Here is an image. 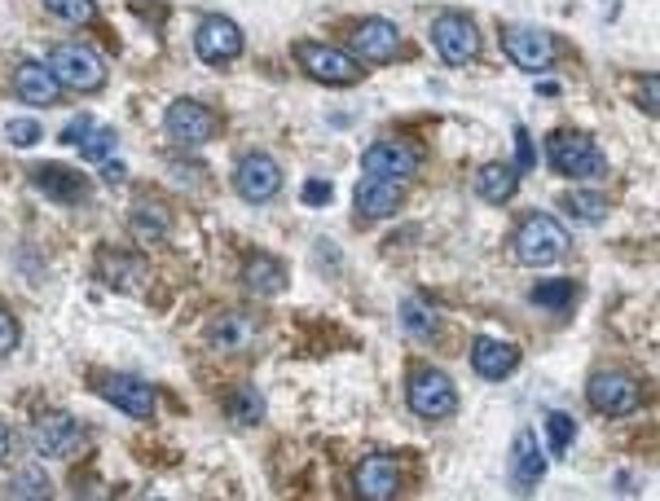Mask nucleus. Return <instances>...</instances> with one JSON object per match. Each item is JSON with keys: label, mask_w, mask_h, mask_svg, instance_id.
<instances>
[{"label": "nucleus", "mask_w": 660, "mask_h": 501, "mask_svg": "<svg viewBox=\"0 0 660 501\" xmlns=\"http://www.w3.org/2000/svg\"><path fill=\"white\" fill-rule=\"evenodd\" d=\"M546 159L568 181H599V176H608V159H603V150L594 146L586 132H555L546 141Z\"/></svg>", "instance_id": "obj_1"}, {"label": "nucleus", "mask_w": 660, "mask_h": 501, "mask_svg": "<svg viewBox=\"0 0 660 501\" xmlns=\"http://www.w3.org/2000/svg\"><path fill=\"white\" fill-rule=\"evenodd\" d=\"M515 255H520V264L546 269V264H555L568 255V229L559 225L555 216H546V211L524 216V225L515 229Z\"/></svg>", "instance_id": "obj_2"}, {"label": "nucleus", "mask_w": 660, "mask_h": 501, "mask_svg": "<svg viewBox=\"0 0 660 501\" xmlns=\"http://www.w3.org/2000/svg\"><path fill=\"white\" fill-rule=\"evenodd\" d=\"M49 71H53V80L62 88H71V93H97V88L106 84V62L97 58L88 44H58V49L49 53Z\"/></svg>", "instance_id": "obj_3"}, {"label": "nucleus", "mask_w": 660, "mask_h": 501, "mask_svg": "<svg viewBox=\"0 0 660 501\" xmlns=\"http://www.w3.org/2000/svg\"><path fill=\"white\" fill-rule=\"evenodd\" d=\"M432 44L449 66H467V62H476V53H480V31L467 14H454V9H449V14H440L432 22Z\"/></svg>", "instance_id": "obj_4"}, {"label": "nucleus", "mask_w": 660, "mask_h": 501, "mask_svg": "<svg viewBox=\"0 0 660 501\" xmlns=\"http://www.w3.org/2000/svg\"><path fill=\"white\" fill-rule=\"evenodd\" d=\"M295 58H300V66L313 80H322V84H335V88H348V84H357L361 80V66L348 58V53H339V49H330V44H313V40H304V44H295Z\"/></svg>", "instance_id": "obj_5"}, {"label": "nucleus", "mask_w": 660, "mask_h": 501, "mask_svg": "<svg viewBox=\"0 0 660 501\" xmlns=\"http://www.w3.org/2000/svg\"><path fill=\"white\" fill-rule=\"evenodd\" d=\"M410 409L418 418H454V409H458V392H454V383H449V374H440V370H418L410 378Z\"/></svg>", "instance_id": "obj_6"}, {"label": "nucleus", "mask_w": 660, "mask_h": 501, "mask_svg": "<svg viewBox=\"0 0 660 501\" xmlns=\"http://www.w3.org/2000/svg\"><path fill=\"white\" fill-rule=\"evenodd\" d=\"M586 396H590V405L599 409V414H612V418L634 414V409L643 405V387H638L630 374H621V370H603V374H594Z\"/></svg>", "instance_id": "obj_7"}, {"label": "nucleus", "mask_w": 660, "mask_h": 501, "mask_svg": "<svg viewBox=\"0 0 660 501\" xmlns=\"http://www.w3.org/2000/svg\"><path fill=\"white\" fill-rule=\"evenodd\" d=\"M163 128H168V137L181 141V146H203V141L216 137L220 119H216V110H207L203 102H190V97H185V102H172L168 106Z\"/></svg>", "instance_id": "obj_8"}, {"label": "nucleus", "mask_w": 660, "mask_h": 501, "mask_svg": "<svg viewBox=\"0 0 660 501\" xmlns=\"http://www.w3.org/2000/svg\"><path fill=\"white\" fill-rule=\"evenodd\" d=\"M194 49H198V58L212 62V66L234 62L238 53H242V31H238V22H234V18H220V14L203 18V22H198V31H194Z\"/></svg>", "instance_id": "obj_9"}, {"label": "nucleus", "mask_w": 660, "mask_h": 501, "mask_svg": "<svg viewBox=\"0 0 660 501\" xmlns=\"http://www.w3.org/2000/svg\"><path fill=\"white\" fill-rule=\"evenodd\" d=\"M31 444L44 458H71L84 444V427L71 414H40L36 427H31Z\"/></svg>", "instance_id": "obj_10"}, {"label": "nucleus", "mask_w": 660, "mask_h": 501, "mask_svg": "<svg viewBox=\"0 0 660 501\" xmlns=\"http://www.w3.org/2000/svg\"><path fill=\"white\" fill-rule=\"evenodd\" d=\"M506 53H511V62L520 66L528 75H542L550 62H555V40H550V31H537V27H506Z\"/></svg>", "instance_id": "obj_11"}, {"label": "nucleus", "mask_w": 660, "mask_h": 501, "mask_svg": "<svg viewBox=\"0 0 660 501\" xmlns=\"http://www.w3.org/2000/svg\"><path fill=\"white\" fill-rule=\"evenodd\" d=\"M234 185L247 203H269L282 189V167L269 159V154H247L234 172Z\"/></svg>", "instance_id": "obj_12"}, {"label": "nucleus", "mask_w": 660, "mask_h": 501, "mask_svg": "<svg viewBox=\"0 0 660 501\" xmlns=\"http://www.w3.org/2000/svg\"><path fill=\"white\" fill-rule=\"evenodd\" d=\"M361 167L370 176H388V181H410L418 172V150L405 146V141H374L361 154Z\"/></svg>", "instance_id": "obj_13"}, {"label": "nucleus", "mask_w": 660, "mask_h": 501, "mask_svg": "<svg viewBox=\"0 0 660 501\" xmlns=\"http://www.w3.org/2000/svg\"><path fill=\"white\" fill-rule=\"evenodd\" d=\"M97 392H102L115 409H124L128 418H154V387L146 378H132V374H110L97 383Z\"/></svg>", "instance_id": "obj_14"}, {"label": "nucleus", "mask_w": 660, "mask_h": 501, "mask_svg": "<svg viewBox=\"0 0 660 501\" xmlns=\"http://www.w3.org/2000/svg\"><path fill=\"white\" fill-rule=\"evenodd\" d=\"M207 339H212V348H220V352H251L260 339V317L242 313V308H229V313H220L212 326H207Z\"/></svg>", "instance_id": "obj_15"}, {"label": "nucleus", "mask_w": 660, "mask_h": 501, "mask_svg": "<svg viewBox=\"0 0 660 501\" xmlns=\"http://www.w3.org/2000/svg\"><path fill=\"white\" fill-rule=\"evenodd\" d=\"M352 49H357L366 62H392L396 49H401V31H396V22H388V18H361L357 27H352Z\"/></svg>", "instance_id": "obj_16"}, {"label": "nucleus", "mask_w": 660, "mask_h": 501, "mask_svg": "<svg viewBox=\"0 0 660 501\" xmlns=\"http://www.w3.org/2000/svg\"><path fill=\"white\" fill-rule=\"evenodd\" d=\"M31 185H36L44 198L62 203V207L84 203V198H88V181H84L80 172H71V167H62V163H40V167H31Z\"/></svg>", "instance_id": "obj_17"}, {"label": "nucleus", "mask_w": 660, "mask_h": 501, "mask_svg": "<svg viewBox=\"0 0 660 501\" xmlns=\"http://www.w3.org/2000/svg\"><path fill=\"white\" fill-rule=\"evenodd\" d=\"M352 203H357V220H383L392 216L396 207H401V181H388V176H370L357 185V194H352Z\"/></svg>", "instance_id": "obj_18"}, {"label": "nucleus", "mask_w": 660, "mask_h": 501, "mask_svg": "<svg viewBox=\"0 0 660 501\" xmlns=\"http://www.w3.org/2000/svg\"><path fill=\"white\" fill-rule=\"evenodd\" d=\"M542 475H546V458H542V449H537V436L533 431H520L511 444V484H515V493H533L537 484H542Z\"/></svg>", "instance_id": "obj_19"}, {"label": "nucleus", "mask_w": 660, "mask_h": 501, "mask_svg": "<svg viewBox=\"0 0 660 501\" xmlns=\"http://www.w3.org/2000/svg\"><path fill=\"white\" fill-rule=\"evenodd\" d=\"M14 93H18L27 106H44V110H49V106H58L62 84L53 80L49 62H22L18 75H14Z\"/></svg>", "instance_id": "obj_20"}, {"label": "nucleus", "mask_w": 660, "mask_h": 501, "mask_svg": "<svg viewBox=\"0 0 660 501\" xmlns=\"http://www.w3.org/2000/svg\"><path fill=\"white\" fill-rule=\"evenodd\" d=\"M357 493L370 497V501H388L401 493V471H396L392 458H383V453H374L357 466Z\"/></svg>", "instance_id": "obj_21"}, {"label": "nucleus", "mask_w": 660, "mask_h": 501, "mask_svg": "<svg viewBox=\"0 0 660 501\" xmlns=\"http://www.w3.org/2000/svg\"><path fill=\"white\" fill-rule=\"evenodd\" d=\"M471 365H476V374L480 378H506L520 365V348L515 343H506V339H476V348H471Z\"/></svg>", "instance_id": "obj_22"}, {"label": "nucleus", "mask_w": 660, "mask_h": 501, "mask_svg": "<svg viewBox=\"0 0 660 501\" xmlns=\"http://www.w3.org/2000/svg\"><path fill=\"white\" fill-rule=\"evenodd\" d=\"M520 189V167L515 163H484L476 172V194L484 203H506Z\"/></svg>", "instance_id": "obj_23"}, {"label": "nucleus", "mask_w": 660, "mask_h": 501, "mask_svg": "<svg viewBox=\"0 0 660 501\" xmlns=\"http://www.w3.org/2000/svg\"><path fill=\"white\" fill-rule=\"evenodd\" d=\"M128 229H132V238L137 242H163L168 238V229H172V216H168V207L163 203H137L132 207V216H128Z\"/></svg>", "instance_id": "obj_24"}, {"label": "nucleus", "mask_w": 660, "mask_h": 501, "mask_svg": "<svg viewBox=\"0 0 660 501\" xmlns=\"http://www.w3.org/2000/svg\"><path fill=\"white\" fill-rule=\"evenodd\" d=\"M242 277H247V286L256 295H282L286 291V269H282V260H273V255H251Z\"/></svg>", "instance_id": "obj_25"}, {"label": "nucleus", "mask_w": 660, "mask_h": 501, "mask_svg": "<svg viewBox=\"0 0 660 501\" xmlns=\"http://www.w3.org/2000/svg\"><path fill=\"white\" fill-rule=\"evenodd\" d=\"M102 277L119 291H132L137 277H146V264L132 260V255H119V251H102Z\"/></svg>", "instance_id": "obj_26"}, {"label": "nucleus", "mask_w": 660, "mask_h": 501, "mask_svg": "<svg viewBox=\"0 0 660 501\" xmlns=\"http://www.w3.org/2000/svg\"><path fill=\"white\" fill-rule=\"evenodd\" d=\"M572 295H577V286H572L568 277H555V282H537L533 291H528V299H533L537 308H550V313H564V308L572 304Z\"/></svg>", "instance_id": "obj_27"}, {"label": "nucleus", "mask_w": 660, "mask_h": 501, "mask_svg": "<svg viewBox=\"0 0 660 501\" xmlns=\"http://www.w3.org/2000/svg\"><path fill=\"white\" fill-rule=\"evenodd\" d=\"M115 146H119L115 128H102V124H93V128H88L80 141H75L80 159H88V163H106V159H110V150H115Z\"/></svg>", "instance_id": "obj_28"}, {"label": "nucleus", "mask_w": 660, "mask_h": 501, "mask_svg": "<svg viewBox=\"0 0 660 501\" xmlns=\"http://www.w3.org/2000/svg\"><path fill=\"white\" fill-rule=\"evenodd\" d=\"M564 207H568L577 220H586V225H599V220L608 216V198H603V194H590V189H577V194H568Z\"/></svg>", "instance_id": "obj_29"}, {"label": "nucleus", "mask_w": 660, "mask_h": 501, "mask_svg": "<svg viewBox=\"0 0 660 501\" xmlns=\"http://www.w3.org/2000/svg\"><path fill=\"white\" fill-rule=\"evenodd\" d=\"M260 414H264V400L256 396V387H238L229 396V418L234 422H260Z\"/></svg>", "instance_id": "obj_30"}, {"label": "nucleus", "mask_w": 660, "mask_h": 501, "mask_svg": "<svg viewBox=\"0 0 660 501\" xmlns=\"http://www.w3.org/2000/svg\"><path fill=\"white\" fill-rule=\"evenodd\" d=\"M546 436H550V453H564L568 444H572V436H577V422H572L568 414H550L546 418Z\"/></svg>", "instance_id": "obj_31"}, {"label": "nucleus", "mask_w": 660, "mask_h": 501, "mask_svg": "<svg viewBox=\"0 0 660 501\" xmlns=\"http://www.w3.org/2000/svg\"><path fill=\"white\" fill-rule=\"evenodd\" d=\"M44 5H49L58 18L75 22V27H80V22H93V18H97V5H93V0H44Z\"/></svg>", "instance_id": "obj_32"}, {"label": "nucleus", "mask_w": 660, "mask_h": 501, "mask_svg": "<svg viewBox=\"0 0 660 501\" xmlns=\"http://www.w3.org/2000/svg\"><path fill=\"white\" fill-rule=\"evenodd\" d=\"M401 321H405V330L423 334V339H432V334H436V313H427V308L418 304V299H410V304H405Z\"/></svg>", "instance_id": "obj_33"}, {"label": "nucleus", "mask_w": 660, "mask_h": 501, "mask_svg": "<svg viewBox=\"0 0 660 501\" xmlns=\"http://www.w3.org/2000/svg\"><path fill=\"white\" fill-rule=\"evenodd\" d=\"M5 137L14 141L18 150H27V146H36V141H40V124H36V119H9Z\"/></svg>", "instance_id": "obj_34"}, {"label": "nucleus", "mask_w": 660, "mask_h": 501, "mask_svg": "<svg viewBox=\"0 0 660 501\" xmlns=\"http://www.w3.org/2000/svg\"><path fill=\"white\" fill-rule=\"evenodd\" d=\"M9 493H14V497H49V480H44V475H36V471H22Z\"/></svg>", "instance_id": "obj_35"}, {"label": "nucleus", "mask_w": 660, "mask_h": 501, "mask_svg": "<svg viewBox=\"0 0 660 501\" xmlns=\"http://www.w3.org/2000/svg\"><path fill=\"white\" fill-rule=\"evenodd\" d=\"M515 154H520V159H515V167H520V172H528V167H533V141H528V128H515Z\"/></svg>", "instance_id": "obj_36"}, {"label": "nucleus", "mask_w": 660, "mask_h": 501, "mask_svg": "<svg viewBox=\"0 0 660 501\" xmlns=\"http://www.w3.org/2000/svg\"><path fill=\"white\" fill-rule=\"evenodd\" d=\"M18 348V321L9 313H0V356H9Z\"/></svg>", "instance_id": "obj_37"}, {"label": "nucleus", "mask_w": 660, "mask_h": 501, "mask_svg": "<svg viewBox=\"0 0 660 501\" xmlns=\"http://www.w3.org/2000/svg\"><path fill=\"white\" fill-rule=\"evenodd\" d=\"M330 194H335V189H330V181H308V185H304V207H326Z\"/></svg>", "instance_id": "obj_38"}, {"label": "nucleus", "mask_w": 660, "mask_h": 501, "mask_svg": "<svg viewBox=\"0 0 660 501\" xmlns=\"http://www.w3.org/2000/svg\"><path fill=\"white\" fill-rule=\"evenodd\" d=\"M88 128H93V119H88V115L71 119V124H66V132H62V141H66V146H75V141H80V137H84Z\"/></svg>", "instance_id": "obj_39"}, {"label": "nucleus", "mask_w": 660, "mask_h": 501, "mask_svg": "<svg viewBox=\"0 0 660 501\" xmlns=\"http://www.w3.org/2000/svg\"><path fill=\"white\" fill-rule=\"evenodd\" d=\"M102 181L106 185H124L128 181V167L124 163H102Z\"/></svg>", "instance_id": "obj_40"}, {"label": "nucleus", "mask_w": 660, "mask_h": 501, "mask_svg": "<svg viewBox=\"0 0 660 501\" xmlns=\"http://www.w3.org/2000/svg\"><path fill=\"white\" fill-rule=\"evenodd\" d=\"M643 110L656 115V75H647V84H643Z\"/></svg>", "instance_id": "obj_41"}, {"label": "nucleus", "mask_w": 660, "mask_h": 501, "mask_svg": "<svg viewBox=\"0 0 660 501\" xmlns=\"http://www.w3.org/2000/svg\"><path fill=\"white\" fill-rule=\"evenodd\" d=\"M5 458H9V431L0 427V462H5Z\"/></svg>", "instance_id": "obj_42"}]
</instances>
